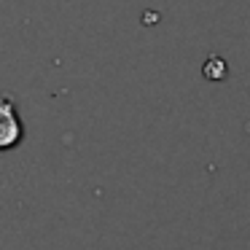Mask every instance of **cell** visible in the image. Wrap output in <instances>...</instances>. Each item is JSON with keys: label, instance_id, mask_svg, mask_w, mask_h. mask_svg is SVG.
I'll return each instance as SVG.
<instances>
[{"label": "cell", "instance_id": "cell-1", "mask_svg": "<svg viewBox=\"0 0 250 250\" xmlns=\"http://www.w3.org/2000/svg\"><path fill=\"white\" fill-rule=\"evenodd\" d=\"M24 137V124L11 97L0 94V153L14 151Z\"/></svg>", "mask_w": 250, "mask_h": 250}]
</instances>
